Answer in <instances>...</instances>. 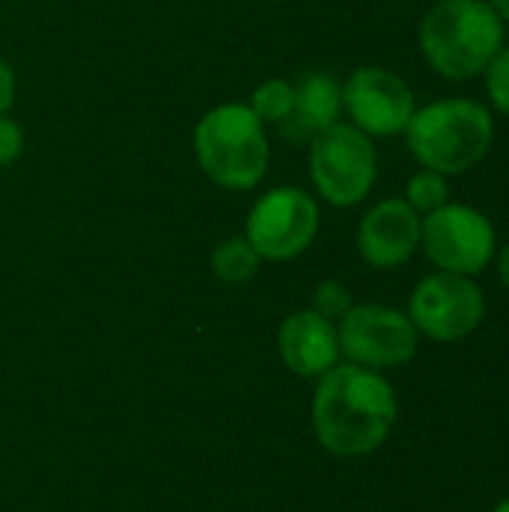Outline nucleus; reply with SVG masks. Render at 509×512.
<instances>
[{
	"label": "nucleus",
	"instance_id": "obj_1",
	"mask_svg": "<svg viewBox=\"0 0 509 512\" xmlns=\"http://www.w3.org/2000/svg\"><path fill=\"white\" fill-rule=\"evenodd\" d=\"M399 423L393 384L357 363H336L318 378L312 429L321 447L339 459H360L387 444Z\"/></svg>",
	"mask_w": 509,
	"mask_h": 512
},
{
	"label": "nucleus",
	"instance_id": "obj_2",
	"mask_svg": "<svg viewBox=\"0 0 509 512\" xmlns=\"http://www.w3.org/2000/svg\"><path fill=\"white\" fill-rule=\"evenodd\" d=\"M504 39L507 24L489 0H438L420 21V51L447 81L483 75Z\"/></svg>",
	"mask_w": 509,
	"mask_h": 512
},
{
	"label": "nucleus",
	"instance_id": "obj_3",
	"mask_svg": "<svg viewBox=\"0 0 509 512\" xmlns=\"http://www.w3.org/2000/svg\"><path fill=\"white\" fill-rule=\"evenodd\" d=\"M414 159L444 177L477 168L495 144V117L474 99H441L414 111L405 126Z\"/></svg>",
	"mask_w": 509,
	"mask_h": 512
},
{
	"label": "nucleus",
	"instance_id": "obj_4",
	"mask_svg": "<svg viewBox=\"0 0 509 512\" xmlns=\"http://www.w3.org/2000/svg\"><path fill=\"white\" fill-rule=\"evenodd\" d=\"M195 159L216 186L255 189L270 165L267 129L249 105L210 108L195 126Z\"/></svg>",
	"mask_w": 509,
	"mask_h": 512
},
{
	"label": "nucleus",
	"instance_id": "obj_5",
	"mask_svg": "<svg viewBox=\"0 0 509 512\" xmlns=\"http://www.w3.org/2000/svg\"><path fill=\"white\" fill-rule=\"evenodd\" d=\"M309 174L327 204L354 207L378 180V150L354 123H333L309 141Z\"/></svg>",
	"mask_w": 509,
	"mask_h": 512
},
{
	"label": "nucleus",
	"instance_id": "obj_6",
	"mask_svg": "<svg viewBox=\"0 0 509 512\" xmlns=\"http://www.w3.org/2000/svg\"><path fill=\"white\" fill-rule=\"evenodd\" d=\"M420 249L444 273L477 276L495 261L498 231L483 210L447 201L435 213L423 216Z\"/></svg>",
	"mask_w": 509,
	"mask_h": 512
},
{
	"label": "nucleus",
	"instance_id": "obj_7",
	"mask_svg": "<svg viewBox=\"0 0 509 512\" xmlns=\"http://www.w3.org/2000/svg\"><path fill=\"white\" fill-rule=\"evenodd\" d=\"M408 318L417 333L432 342H462L480 330L486 318V294L474 276L438 270L420 279L411 291Z\"/></svg>",
	"mask_w": 509,
	"mask_h": 512
},
{
	"label": "nucleus",
	"instance_id": "obj_8",
	"mask_svg": "<svg viewBox=\"0 0 509 512\" xmlns=\"http://www.w3.org/2000/svg\"><path fill=\"white\" fill-rule=\"evenodd\" d=\"M321 225L318 201L300 186L264 192L246 219V240L261 261H291L303 255Z\"/></svg>",
	"mask_w": 509,
	"mask_h": 512
},
{
	"label": "nucleus",
	"instance_id": "obj_9",
	"mask_svg": "<svg viewBox=\"0 0 509 512\" xmlns=\"http://www.w3.org/2000/svg\"><path fill=\"white\" fill-rule=\"evenodd\" d=\"M339 351L348 363L366 369H396L417 357L420 333L411 324L408 312L378 303L351 306L339 324Z\"/></svg>",
	"mask_w": 509,
	"mask_h": 512
},
{
	"label": "nucleus",
	"instance_id": "obj_10",
	"mask_svg": "<svg viewBox=\"0 0 509 512\" xmlns=\"http://www.w3.org/2000/svg\"><path fill=\"white\" fill-rule=\"evenodd\" d=\"M342 111L369 138H387L405 132L417 111L414 93L396 72L384 66H360L342 84Z\"/></svg>",
	"mask_w": 509,
	"mask_h": 512
},
{
	"label": "nucleus",
	"instance_id": "obj_11",
	"mask_svg": "<svg viewBox=\"0 0 509 512\" xmlns=\"http://www.w3.org/2000/svg\"><path fill=\"white\" fill-rule=\"evenodd\" d=\"M423 237V216L405 198L378 201L357 228V249L375 270H396L408 264Z\"/></svg>",
	"mask_w": 509,
	"mask_h": 512
},
{
	"label": "nucleus",
	"instance_id": "obj_12",
	"mask_svg": "<svg viewBox=\"0 0 509 512\" xmlns=\"http://www.w3.org/2000/svg\"><path fill=\"white\" fill-rule=\"evenodd\" d=\"M279 354L294 375L321 378L342 357L336 321L318 315L315 309L288 315L279 327Z\"/></svg>",
	"mask_w": 509,
	"mask_h": 512
},
{
	"label": "nucleus",
	"instance_id": "obj_13",
	"mask_svg": "<svg viewBox=\"0 0 509 512\" xmlns=\"http://www.w3.org/2000/svg\"><path fill=\"white\" fill-rule=\"evenodd\" d=\"M342 84L327 72H306L294 84V108L279 123V135L291 144H309L315 135L339 123Z\"/></svg>",
	"mask_w": 509,
	"mask_h": 512
},
{
	"label": "nucleus",
	"instance_id": "obj_14",
	"mask_svg": "<svg viewBox=\"0 0 509 512\" xmlns=\"http://www.w3.org/2000/svg\"><path fill=\"white\" fill-rule=\"evenodd\" d=\"M258 267H261V258H258V252L252 249V243L246 237H228L210 255V270L225 285L249 282L258 273Z\"/></svg>",
	"mask_w": 509,
	"mask_h": 512
},
{
	"label": "nucleus",
	"instance_id": "obj_15",
	"mask_svg": "<svg viewBox=\"0 0 509 512\" xmlns=\"http://www.w3.org/2000/svg\"><path fill=\"white\" fill-rule=\"evenodd\" d=\"M249 108L255 111V117L264 126L267 123L279 126L291 114V108H294V84L285 81V78H270V81L258 84L255 93H252V105Z\"/></svg>",
	"mask_w": 509,
	"mask_h": 512
},
{
	"label": "nucleus",
	"instance_id": "obj_16",
	"mask_svg": "<svg viewBox=\"0 0 509 512\" xmlns=\"http://www.w3.org/2000/svg\"><path fill=\"white\" fill-rule=\"evenodd\" d=\"M405 201L420 213V216H429L435 213L438 207H444L450 201V183L444 174L438 171H417L411 180H408V189H405Z\"/></svg>",
	"mask_w": 509,
	"mask_h": 512
},
{
	"label": "nucleus",
	"instance_id": "obj_17",
	"mask_svg": "<svg viewBox=\"0 0 509 512\" xmlns=\"http://www.w3.org/2000/svg\"><path fill=\"white\" fill-rule=\"evenodd\" d=\"M483 78H486V96L492 108L509 117V45H504L489 60V66L483 69Z\"/></svg>",
	"mask_w": 509,
	"mask_h": 512
},
{
	"label": "nucleus",
	"instance_id": "obj_18",
	"mask_svg": "<svg viewBox=\"0 0 509 512\" xmlns=\"http://www.w3.org/2000/svg\"><path fill=\"white\" fill-rule=\"evenodd\" d=\"M351 306H354V297H351L348 285L339 279H324L312 294V309L330 321H339Z\"/></svg>",
	"mask_w": 509,
	"mask_h": 512
},
{
	"label": "nucleus",
	"instance_id": "obj_19",
	"mask_svg": "<svg viewBox=\"0 0 509 512\" xmlns=\"http://www.w3.org/2000/svg\"><path fill=\"white\" fill-rule=\"evenodd\" d=\"M21 153H24V132H21V126L12 117L0 114V168L15 165Z\"/></svg>",
	"mask_w": 509,
	"mask_h": 512
},
{
	"label": "nucleus",
	"instance_id": "obj_20",
	"mask_svg": "<svg viewBox=\"0 0 509 512\" xmlns=\"http://www.w3.org/2000/svg\"><path fill=\"white\" fill-rule=\"evenodd\" d=\"M12 99H15V72H12V66L0 57V114L9 111Z\"/></svg>",
	"mask_w": 509,
	"mask_h": 512
},
{
	"label": "nucleus",
	"instance_id": "obj_21",
	"mask_svg": "<svg viewBox=\"0 0 509 512\" xmlns=\"http://www.w3.org/2000/svg\"><path fill=\"white\" fill-rule=\"evenodd\" d=\"M495 267H498V279L509 288V243L495 252Z\"/></svg>",
	"mask_w": 509,
	"mask_h": 512
},
{
	"label": "nucleus",
	"instance_id": "obj_22",
	"mask_svg": "<svg viewBox=\"0 0 509 512\" xmlns=\"http://www.w3.org/2000/svg\"><path fill=\"white\" fill-rule=\"evenodd\" d=\"M489 6L501 15L504 24H509V0H489Z\"/></svg>",
	"mask_w": 509,
	"mask_h": 512
},
{
	"label": "nucleus",
	"instance_id": "obj_23",
	"mask_svg": "<svg viewBox=\"0 0 509 512\" xmlns=\"http://www.w3.org/2000/svg\"><path fill=\"white\" fill-rule=\"evenodd\" d=\"M492 512H509V495L507 498H504V501H501V504H498V507H495V510Z\"/></svg>",
	"mask_w": 509,
	"mask_h": 512
}]
</instances>
